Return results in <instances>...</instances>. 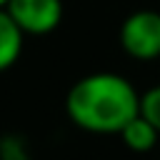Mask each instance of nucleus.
<instances>
[{"label": "nucleus", "instance_id": "obj_7", "mask_svg": "<svg viewBox=\"0 0 160 160\" xmlns=\"http://www.w3.org/2000/svg\"><path fill=\"white\" fill-rule=\"evenodd\" d=\"M138 112L160 132V85H152V88H148V90L140 95Z\"/></svg>", "mask_w": 160, "mask_h": 160}, {"label": "nucleus", "instance_id": "obj_8", "mask_svg": "<svg viewBox=\"0 0 160 160\" xmlns=\"http://www.w3.org/2000/svg\"><path fill=\"white\" fill-rule=\"evenodd\" d=\"M5 2H8V0H0V8H5Z\"/></svg>", "mask_w": 160, "mask_h": 160}, {"label": "nucleus", "instance_id": "obj_3", "mask_svg": "<svg viewBox=\"0 0 160 160\" xmlns=\"http://www.w3.org/2000/svg\"><path fill=\"white\" fill-rule=\"evenodd\" d=\"M5 10L25 32V38H40L58 30V25L62 22L65 5L62 0H8Z\"/></svg>", "mask_w": 160, "mask_h": 160}, {"label": "nucleus", "instance_id": "obj_5", "mask_svg": "<svg viewBox=\"0 0 160 160\" xmlns=\"http://www.w3.org/2000/svg\"><path fill=\"white\" fill-rule=\"evenodd\" d=\"M118 135H120L122 145L130 148L132 152H148V150H152V148L158 145V138H160V132H158L140 112H138L132 120H128Z\"/></svg>", "mask_w": 160, "mask_h": 160}, {"label": "nucleus", "instance_id": "obj_2", "mask_svg": "<svg viewBox=\"0 0 160 160\" xmlns=\"http://www.w3.org/2000/svg\"><path fill=\"white\" fill-rule=\"evenodd\" d=\"M120 48L128 58L150 62L160 58V10H135L120 22Z\"/></svg>", "mask_w": 160, "mask_h": 160}, {"label": "nucleus", "instance_id": "obj_1", "mask_svg": "<svg viewBox=\"0 0 160 160\" xmlns=\"http://www.w3.org/2000/svg\"><path fill=\"white\" fill-rule=\"evenodd\" d=\"M138 105L140 92L118 72H90L65 95V112L72 125L95 135H118L138 115Z\"/></svg>", "mask_w": 160, "mask_h": 160}, {"label": "nucleus", "instance_id": "obj_6", "mask_svg": "<svg viewBox=\"0 0 160 160\" xmlns=\"http://www.w3.org/2000/svg\"><path fill=\"white\" fill-rule=\"evenodd\" d=\"M0 160H32L28 140L15 132L2 135L0 138Z\"/></svg>", "mask_w": 160, "mask_h": 160}, {"label": "nucleus", "instance_id": "obj_4", "mask_svg": "<svg viewBox=\"0 0 160 160\" xmlns=\"http://www.w3.org/2000/svg\"><path fill=\"white\" fill-rule=\"evenodd\" d=\"M22 45H25V32L15 25L8 10L0 8V72L10 70L20 60Z\"/></svg>", "mask_w": 160, "mask_h": 160}]
</instances>
